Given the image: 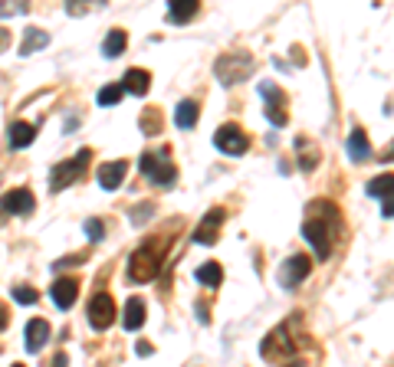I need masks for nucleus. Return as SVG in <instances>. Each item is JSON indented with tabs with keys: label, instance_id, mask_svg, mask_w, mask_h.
<instances>
[{
	"label": "nucleus",
	"instance_id": "obj_18",
	"mask_svg": "<svg viewBox=\"0 0 394 367\" xmlns=\"http://www.w3.org/2000/svg\"><path fill=\"white\" fill-rule=\"evenodd\" d=\"M121 324L128 328V331H138L141 324H145V302L132 295L128 302H125V315H121Z\"/></svg>",
	"mask_w": 394,
	"mask_h": 367
},
{
	"label": "nucleus",
	"instance_id": "obj_28",
	"mask_svg": "<svg viewBox=\"0 0 394 367\" xmlns=\"http://www.w3.org/2000/svg\"><path fill=\"white\" fill-rule=\"evenodd\" d=\"M141 128H145V134H158L161 132V115L152 108L148 115H141Z\"/></svg>",
	"mask_w": 394,
	"mask_h": 367
},
{
	"label": "nucleus",
	"instance_id": "obj_23",
	"mask_svg": "<svg viewBox=\"0 0 394 367\" xmlns=\"http://www.w3.org/2000/svg\"><path fill=\"white\" fill-rule=\"evenodd\" d=\"M167 16H171L174 23H187L191 16H197V0H178V3H171V7H167Z\"/></svg>",
	"mask_w": 394,
	"mask_h": 367
},
{
	"label": "nucleus",
	"instance_id": "obj_35",
	"mask_svg": "<svg viewBox=\"0 0 394 367\" xmlns=\"http://www.w3.org/2000/svg\"><path fill=\"white\" fill-rule=\"evenodd\" d=\"M135 351H138V354H141V357H145V354H152V344H148V341H141V344H138Z\"/></svg>",
	"mask_w": 394,
	"mask_h": 367
},
{
	"label": "nucleus",
	"instance_id": "obj_7",
	"mask_svg": "<svg viewBox=\"0 0 394 367\" xmlns=\"http://www.w3.org/2000/svg\"><path fill=\"white\" fill-rule=\"evenodd\" d=\"M312 272V259L309 256H289L286 263L279 265V285L283 289H296V285H303V279Z\"/></svg>",
	"mask_w": 394,
	"mask_h": 367
},
{
	"label": "nucleus",
	"instance_id": "obj_16",
	"mask_svg": "<svg viewBox=\"0 0 394 367\" xmlns=\"http://www.w3.org/2000/svg\"><path fill=\"white\" fill-rule=\"evenodd\" d=\"M349 158L358 164H364L371 158V141H368V134L362 128H351V134H349Z\"/></svg>",
	"mask_w": 394,
	"mask_h": 367
},
{
	"label": "nucleus",
	"instance_id": "obj_31",
	"mask_svg": "<svg viewBox=\"0 0 394 367\" xmlns=\"http://www.w3.org/2000/svg\"><path fill=\"white\" fill-rule=\"evenodd\" d=\"M381 213H384V217H394V193H391V197H384V204H381Z\"/></svg>",
	"mask_w": 394,
	"mask_h": 367
},
{
	"label": "nucleus",
	"instance_id": "obj_9",
	"mask_svg": "<svg viewBox=\"0 0 394 367\" xmlns=\"http://www.w3.org/2000/svg\"><path fill=\"white\" fill-rule=\"evenodd\" d=\"M112 322H115V302H112V295L95 292L89 302V324L95 331H106Z\"/></svg>",
	"mask_w": 394,
	"mask_h": 367
},
{
	"label": "nucleus",
	"instance_id": "obj_8",
	"mask_svg": "<svg viewBox=\"0 0 394 367\" xmlns=\"http://www.w3.org/2000/svg\"><path fill=\"white\" fill-rule=\"evenodd\" d=\"M250 69H253V59H250V56H224V59H217V75L224 79V86H237V82H243V79L250 75Z\"/></svg>",
	"mask_w": 394,
	"mask_h": 367
},
{
	"label": "nucleus",
	"instance_id": "obj_10",
	"mask_svg": "<svg viewBox=\"0 0 394 367\" xmlns=\"http://www.w3.org/2000/svg\"><path fill=\"white\" fill-rule=\"evenodd\" d=\"M33 206H36L33 193L27 191V187H16V191H10L3 200H0V220H3V217H10V213L27 217V213H33Z\"/></svg>",
	"mask_w": 394,
	"mask_h": 367
},
{
	"label": "nucleus",
	"instance_id": "obj_37",
	"mask_svg": "<svg viewBox=\"0 0 394 367\" xmlns=\"http://www.w3.org/2000/svg\"><path fill=\"white\" fill-rule=\"evenodd\" d=\"M388 158H394V147H391V151H388Z\"/></svg>",
	"mask_w": 394,
	"mask_h": 367
},
{
	"label": "nucleus",
	"instance_id": "obj_17",
	"mask_svg": "<svg viewBox=\"0 0 394 367\" xmlns=\"http://www.w3.org/2000/svg\"><path fill=\"white\" fill-rule=\"evenodd\" d=\"M119 86L125 88V92H132V95H145V92L152 88V73H145V69H128Z\"/></svg>",
	"mask_w": 394,
	"mask_h": 367
},
{
	"label": "nucleus",
	"instance_id": "obj_30",
	"mask_svg": "<svg viewBox=\"0 0 394 367\" xmlns=\"http://www.w3.org/2000/svg\"><path fill=\"white\" fill-rule=\"evenodd\" d=\"M27 7H10V3H0V16H10V14H23Z\"/></svg>",
	"mask_w": 394,
	"mask_h": 367
},
{
	"label": "nucleus",
	"instance_id": "obj_33",
	"mask_svg": "<svg viewBox=\"0 0 394 367\" xmlns=\"http://www.w3.org/2000/svg\"><path fill=\"white\" fill-rule=\"evenodd\" d=\"M49 367H69V357H66V351H60L56 357H53V364Z\"/></svg>",
	"mask_w": 394,
	"mask_h": 367
},
{
	"label": "nucleus",
	"instance_id": "obj_1",
	"mask_svg": "<svg viewBox=\"0 0 394 367\" xmlns=\"http://www.w3.org/2000/svg\"><path fill=\"white\" fill-rule=\"evenodd\" d=\"M332 226L335 230L342 226V223H338V206L329 204V200H312V204H309V217H305V223H303V233H305V239L312 243V250H316L318 259H329V256H332V246H335Z\"/></svg>",
	"mask_w": 394,
	"mask_h": 367
},
{
	"label": "nucleus",
	"instance_id": "obj_6",
	"mask_svg": "<svg viewBox=\"0 0 394 367\" xmlns=\"http://www.w3.org/2000/svg\"><path fill=\"white\" fill-rule=\"evenodd\" d=\"M213 145L220 147L224 154H243L250 147V134L243 132L240 125H220L213 134Z\"/></svg>",
	"mask_w": 394,
	"mask_h": 367
},
{
	"label": "nucleus",
	"instance_id": "obj_36",
	"mask_svg": "<svg viewBox=\"0 0 394 367\" xmlns=\"http://www.w3.org/2000/svg\"><path fill=\"white\" fill-rule=\"evenodd\" d=\"M286 367H303V361H289Z\"/></svg>",
	"mask_w": 394,
	"mask_h": 367
},
{
	"label": "nucleus",
	"instance_id": "obj_20",
	"mask_svg": "<svg viewBox=\"0 0 394 367\" xmlns=\"http://www.w3.org/2000/svg\"><path fill=\"white\" fill-rule=\"evenodd\" d=\"M125 46H128V33H125V29H108L106 43H102V56L115 59L119 53H125Z\"/></svg>",
	"mask_w": 394,
	"mask_h": 367
},
{
	"label": "nucleus",
	"instance_id": "obj_26",
	"mask_svg": "<svg viewBox=\"0 0 394 367\" xmlns=\"http://www.w3.org/2000/svg\"><path fill=\"white\" fill-rule=\"evenodd\" d=\"M121 95H125V88L115 82V86H106V88H99V95H95V102L99 105H115L121 102Z\"/></svg>",
	"mask_w": 394,
	"mask_h": 367
},
{
	"label": "nucleus",
	"instance_id": "obj_32",
	"mask_svg": "<svg viewBox=\"0 0 394 367\" xmlns=\"http://www.w3.org/2000/svg\"><path fill=\"white\" fill-rule=\"evenodd\" d=\"M7 324H10V311H7V305L0 302V331H3Z\"/></svg>",
	"mask_w": 394,
	"mask_h": 367
},
{
	"label": "nucleus",
	"instance_id": "obj_14",
	"mask_svg": "<svg viewBox=\"0 0 394 367\" xmlns=\"http://www.w3.org/2000/svg\"><path fill=\"white\" fill-rule=\"evenodd\" d=\"M125 171H128V164L125 161H108L99 167V187H106V191H115L121 180H125Z\"/></svg>",
	"mask_w": 394,
	"mask_h": 367
},
{
	"label": "nucleus",
	"instance_id": "obj_25",
	"mask_svg": "<svg viewBox=\"0 0 394 367\" xmlns=\"http://www.w3.org/2000/svg\"><path fill=\"white\" fill-rule=\"evenodd\" d=\"M368 197H391L394 193V174H381L375 180H368Z\"/></svg>",
	"mask_w": 394,
	"mask_h": 367
},
{
	"label": "nucleus",
	"instance_id": "obj_27",
	"mask_svg": "<svg viewBox=\"0 0 394 367\" xmlns=\"http://www.w3.org/2000/svg\"><path fill=\"white\" fill-rule=\"evenodd\" d=\"M14 298L20 302V305H33V302L40 298V292H36L33 285H16V289H14Z\"/></svg>",
	"mask_w": 394,
	"mask_h": 367
},
{
	"label": "nucleus",
	"instance_id": "obj_21",
	"mask_svg": "<svg viewBox=\"0 0 394 367\" xmlns=\"http://www.w3.org/2000/svg\"><path fill=\"white\" fill-rule=\"evenodd\" d=\"M33 138H36V128L30 121H14L10 125V147H27L33 145Z\"/></svg>",
	"mask_w": 394,
	"mask_h": 367
},
{
	"label": "nucleus",
	"instance_id": "obj_19",
	"mask_svg": "<svg viewBox=\"0 0 394 367\" xmlns=\"http://www.w3.org/2000/svg\"><path fill=\"white\" fill-rule=\"evenodd\" d=\"M197 118H200V108H197L194 99H184V102L174 108V121H178V128H194Z\"/></svg>",
	"mask_w": 394,
	"mask_h": 367
},
{
	"label": "nucleus",
	"instance_id": "obj_5",
	"mask_svg": "<svg viewBox=\"0 0 394 367\" xmlns=\"http://www.w3.org/2000/svg\"><path fill=\"white\" fill-rule=\"evenodd\" d=\"M89 158H92V151H89V147H82L73 161L56 164V167L49 171V187H53V191H66L69 184H76L79 177L86 174V164H89Z\"/></svg>",
	"mask_w": 394,
	"mask_h": 367
},
{
	"label": "nucleus",
	"instance_id": "obj_15",
	"mask_svg": "<svg viewBox=\"0 0 394 367\" xmlns=\"http://www.w3.org/2000/svg\"><path fill=\"white\" fill-rule=\"evenodd\" d=\"M46 341H49V322H46V318H33V322L27 324V351L36 354Z\"/></svg>",
	"mask_w": 394,
	"mask_h": 367
},
{
	"label": "nucleus",
	"instance_id": "obj_2",
	"mask_svg": "<svg viewBox=\"0 0 394 367\" xmlns=\"http://www.w3.org/2000/svg\"><path fill=\"white\" fill-rule=\"evenodd\" d=\"M171 246V239L167 236H154L148 239L145 246H138L132 252V259H128V279L132 282H152L158 272H161V265H165V252Z\"/></svg>",
	"mask_w": 394,
	"mask_h": 367
},
{
	"label": "nucleus",
	"instance_id": "obj_3",
	"mask_svg": "<svg viewBox=\"0 0 394 367\" xmlns=\"http://www.w3.org/2000/svg\"><path fill=\"white\" fill-rule=\"evenodd\" d=\"M299 324H303V318H299V315H289V318L279 324L276 331H270V335L263 338V344H259V354H263L266 361L292 354L299 344H303V338H299Z\"/></svg>",
	"mask_w": 394,
	"mask_h": 367
},
{
	"label": "nucleus",
	"instance_id": "obj_34",
	"mask_svg": "<svg viewBox=\"0 0 394 367\" xmlns=\"http://www.w3.org/2000/svg\"><path fill=\"white\" fill-rule=\"evenodd\" d=\"M7 46H10V29H3V27H0V53H3Z\"/></svg>",
	"mask_w": 394,
	"mask_h": 367
},
{
	"label": "nucleus",
	"instance_id": "obj_22",
	"mask_svg": "<svg viewBox=\"0 0 394 367\" xmlns=\"http://www.w3.org/2000/svg\"><path fill=\"white\" fill-rule=\"evenodd\" d=\"M197 282H200V285H220V282H224V265L220 263H204V265H197Z\"/></svg>",
	"mask_w": 394,
	"mask_h": 367
},
{
	"label": "nucleus",
	"instance_id": "obj_29",
	"mask_svg": "<svg viewBox=\"0 0 394 367\" xmlns=\"http://www.w3.org/2000/svg\"><path fill=\"white\" fill-rule=\"evenodd\" d=\"M86 236H89V239H102V236H106V223L102 220H86Z\"/></svg>",
	"mask_w": 394,
	"mask_h": 367
},
{
	"label": "nucleus",
	"instance_id": "obj_4",
	"mask_svg": "<svg viewBox=\"0 0 394 367\" xmlns=\"http://www.w3.org/2000/svg\"><path fill=\"white\" fill-rule=\"evenodd\" d=\"M141 174L158 187H171L178 180V167L171 164V147H158V151L141 154Z\"/></svg>",
	"mask_w": 394,
	"mask_h": 367
},
{
	"label": "nucleus",
	"instance_id": "obj_38",
	"mask_svg": "<svg viewBox=\"0 0 394 367\" xmlns=\"http://www.w3.org/2000/svg\"><path fill=\"white\" fill-rule=\"evenodd\" d=\"M14 367H23V364H14Z\"/></svg>",
	"mask_w": 394,
	"mask_h": 367
},
{
	"label": "nucleus",
	"instance_id": "obj_24",
	"mask_svg": "<svg viewBox=\"0 0 394 367\" xmlns=\"http://www.w3.org/2000/svg\"><path fill=\"white\" fill-rule=\"evenodd\" d=\"M46 43H49V33L30 27L27 29V36H23V43H20V56H30L33 49H40V46H46Z\"/></svg>",
	"mask_w": 394,
	"mask_h": 367
},
{
	"label": "nucleus",
	"instance_id": "obj_12",
	"mask_svg": "<svg viewBox=\"0 0 394 367\" xmlns=\"http://www.w3.org/2000/svg\"><path fill=\"white\" fill-rule=\"evenodd\" d=\"M259 92H263V99H266V118H270L273 125H279V128H283V125L289 121V115L283 112V105H286V95H283L279 88H273L270 82H263V86H259Z\"/></svg>",
	"mask_w": 394,
	"mask_h": 367
},
{
	"label": "nucleus",
	"instance_id": "obj_13",
	"mask_svg": "<svg viewBox=\"0 0 394 367\" xmlns=\"http://www.w3.org/2000/svg\"><path fill=\"white\" fill-rule=\"evenodd\" d=\"M53 302H56V309H73L76 305V295H79V282L76 279H56L53 282Z\"/></svg>",
	"mask_w": 394,
	"mask_h": 367
},
{
	"label": "nucleus",
	"instance_id": "obj_11",
	"mask_svg": "<svg viewBox=\"0 0 394 367\" xmlns=\"http://www.w3.org/2000/svg\"><path fill=\"white\" fill-rule=\"evenodd\" d=\"M224 210L220 206H213V210H207V217L197 223V233H194V243H200V246H213L217 243V236H220V226H224Z\"/></svg>",
	"mask_w": 394,
	"mask_h": 367
}]
</instances>
